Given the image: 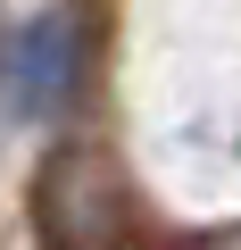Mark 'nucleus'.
<instances>
[{
  "label": "nucleus",
  "instance_id": "1",
  "mask_svg": "<svg viewBox=\"0 0 241 250\" xmlns=\"http://www.w3.org/2000/svg\"><path fill=\"white\" fill-rule=\"evenodd\" d=\"M34 242L42 250H133V200L92 142H58L34 175Z\"/></svg>",
  "mask_w": 241,
  "mask_h": 250
},
{
  "label": "nucleus",
  "instance_id": "2",
  "mask_svg": "<svg viewBox=\"0 0 241 250\" xmlns=\"http://www.w3.org/2000/svg\"><path fill=\"white\" fill-rule=\"evenodd\" d=\"M75 83H83V42H75V25L58 9H42L9 42V59H0V100H9L25 125H50V117L75 108Z\"/></svg>",
  "mask_w": 241,
  "mask_h": 250
}]
</instances>
